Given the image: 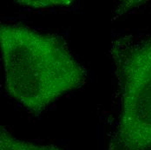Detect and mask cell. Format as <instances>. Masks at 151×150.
<instances>
[{
	"label": "cell",
	"mask_w": 151,
	"mask_h": 150,
	"mask_svg": "<svg viewBox=\"0 0 151 150\" xmlns=\"http://www.w3.org/2000/svg\"><path fill=\"white\" fill-rule=\"evenodd\" d=\"M8 93L37 115L84 80V70L64 41L20 24L0 27Z\"/></svg>",
	"instance_id": "obj_1"
},
{
	"label": "cell",
	"mask_w": 151,
	"mask_h": 150,
	"mask_svg": "<svg viewBox=\"0 0 151 150\" xmlns=\"http://www.w3.org/2000/svg\"><path fill=\"white\" fill-rule=\"evenodd\" d=\"M120 84V118L110 150H151V37L113 52Z\"/></svg>",
	"instance_id": "obj_2"
},
{
	"label": "cell",
	"mask_w": 151,
	"mask_h": 150,
	"mask_svg": "<svg viewBox=\"0 0 151 150\" xmlns=\"http://www.w3.org/2000/svg\"><path fill=\"white\" fill-rule=\"evenodd\" d=\"M0 150H64L53 145H38L15 138L5 130H1Z\"/></svg>",
	"instance_id": "obj_3"
}]
</instances>
